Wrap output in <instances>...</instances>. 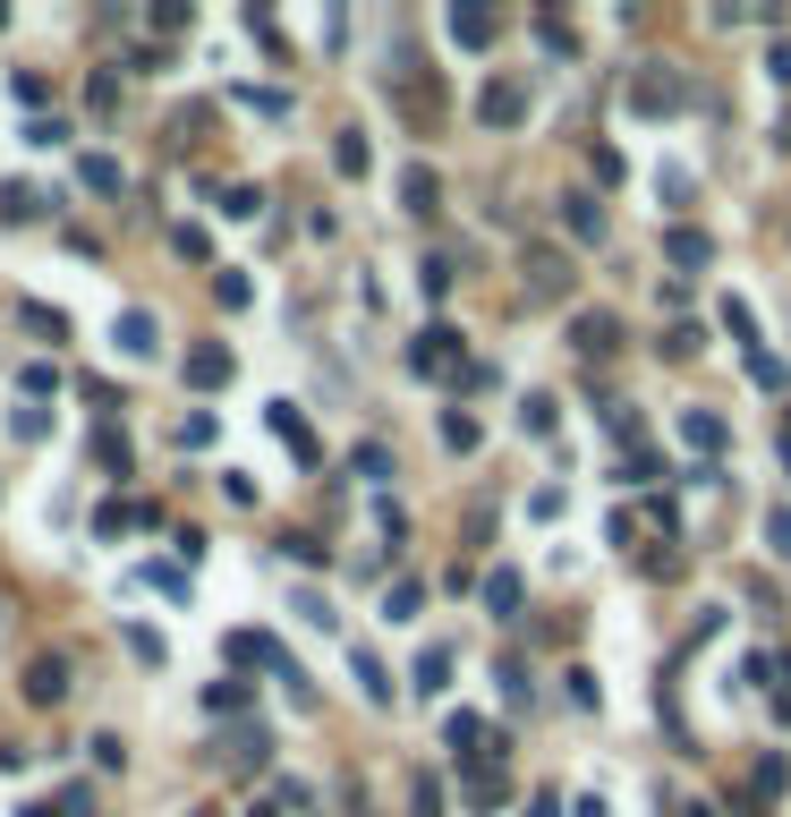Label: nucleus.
<instances>
[{
  "instance_id": "10",
  "label": "nucleus",
  "mask_w": 791,
  "mask_h": 817,
  "mask_svg": "<svg viewBox=\"0 0 791 817\" xmlns=\"http://www.w3.org/2000/svg\"><path fill=\"white\" fill-rule=\"evenodd\" d=\"M664 256H672V264H706V256H715V239H706V230H690V222H672Z\"/></svg>"
},
{
  "instance_id": "13",
  "label": "nucleus",
  "mask_w": 791,
  "mask_h": 817,
  "mask_svg": "<svg viewBox=\"0 0 791 817\" xmlns=\"http://www.w3.org/2000/svg\"><path fill=\"white\" fill-rule=\"evenodd\" d=\"M400 197H409V213H435V170L409 163V170H400Z\"/></svg>"
},
{
  "instance_id": "19",
  "label": "nucleus",
  "mask_w": 791,
  "mask_h": 817,
  "mask_svg": "<svg viewBox=\"0 0 791 817\" xmlns=\"http://www.w3.org/2000/svg\"><path fill=\"white\" fill-rule=\"evenodd\" d=\"M86 188H102V197H111V188H120V163H111V154H86Z\"/></svg>"
},
{
  "instance_id": "22",
  "label": "nucleus",
  "mask_w": 791,
  "mask_h": 817,
  "mask_svg": "<svg viewBox=\"0 0 791 817\" xmlns=\"http://www.w3.org/2000/svg\"><path fill=\"white\" fill-rule=\"evenodd\" d=\"M766 537H774V554L791 562V503H774V511H766Z\"/></svg>"
},
{
  "instance_id": "4",
  "label": "nucleus",
  "mask_w": 791,
  "mask_h": 817,
  "mask_svg": "<svg viewBox=\"0 0 791 817\" xmlns=\"http://www.w3.org/2000/svg\"><path fill=\"white\" fill-rule=\"evenodd\" d=\"M519 111H528V95H519V86H485V95H476V120H485V129H510Z\"/></svg>"
},
{
  "instance_id": "17",
  "label": "nucleus",
  "mask_w": 791,
  "mask_h": 817,
  "mask_svg": "<svg viewBox=\"0 0 791 817\" xmlns=\"http://www.w3.org/2000/svg\"><path fill=\"white\" fill-rule=\"evenodd\" d=\"M656 197H664V205H690V170L664 163V170H656Z\"/></svg>"
},
{
  "instance_id": "5",
  "label": "nucleus",
  "mask_w": 791,
  "mask_h": 817,
  "mask_svg": "<svg viewBox=\"0 0 791 817\" xmlns=\"http://www.w3.org/2000/svg\"><path fill=\"white\" fill-rule=\"evenodd\" d=\"M570 341H579L587 358H613V350H622V324H613V316H579V324H570Z\"/></svg>"
},
{
  "instance_id": "21",
  "label": "nucleus",
  "mask_w": 791,
  "mask_h": 817,
  "mask_svg": "<svg viewBox=\"0 0 791 817\" xmlns=\"http://www.w3.org/2000/svg\"><path fill=\"white\" fill-rule=\"evenodd\" d=\"M417 596H426V588H417V579H400V588L383 596V614H392V621H409V614H417Z\"/></svg>"
},
{
  "instance_id": "9",
  "label": "nucleus",
  "mask_w": 791,
  "mask_h": 817,
  "mask_svg": "<svg viewBox=\"0 0 791 817\" xmlns=\"http://www.w3.org/2000/svg\"><path fill=\"white\" fill-rule=\"evenodd\" d=\"M273 434H282V443H289L298 460H316V434H307V418H298L289 400H273Z\"/></svg>"
},
{
  "instance_id": "6",
  "label": "nucleus",
  "mask_w": 791,
  "mask_h": 817,
  "mask_svg": "<svg viewBox=\"0 0 791 817\" xmlns=\"http://www.w3.org/2000/svg\"><path fill=\"white\" fill-rule=\"evenodd\" d=\"M681 443H690V452H706V460H715V452H724V443H732V434H724V418H706V409H681Z\"/></svg>"
},
{
  "instance_id": "1",
  "label": "nucleus",
  "mask_w": 791,
  "mask_h": 817,
  "mask_svg": "<svg viewBox=\"0 0 791 817\" xmlns=\"http://www.w3.org/2000/svg\"><path fill=\"white\" fill-rule=\"evenodd\" d=\"M630 111H647V120H672V111H690V86H681V68H630Z\"/></svg>"
},
{
  "instance_id": "18",
  "label": "nucleus",
  "mask_w": 791,
  "mask_h": 817,
  "mask_svg": "<svg viewBox=\"0 0 791 817\" xmlns=\"http://www.w3.org/2000/svg\"><path fill=\"white\" fill-rule=\"evenodd\" d=\"M443 443H451V452H476V418H469V409H451V418H443Z\"/></svg>"
},
{
  "instance_id": "24",
  "label": "nucleus",
  "mask_w": 791,
  "mask_h": 817,
  "mask_svg": "<svg viewBox=\"0 0 791 817\" xmlns=\"http://www.w3.org/2000/svg\"><path fill=\"white\" fill-rule=\"evenodd\" d=\"M417 817H443V784H417Z\"/></svg>"
},
{
  "instance_id": "23",
  "label": "nucleus",
  "mask_w": 791,
  "mask_h": 817,
  "mask_svg": "<svg viewBox=\"0 0 791 817\" xmlns=\"http://www.w3.org/2000/svg\"><path fill=\"white\" fill-rule=\"evenodd\" d=\"M766 77H774V86H791V43H774V52H766Z\"/></svg>"
},
{
  "instance_id": "11",
  "label": "nucleus",
  "mask_w": 791,
  "mask_h": 817,
  "mask_svg": "<svg viewBox=\"0 0 791 817\" xmlns=\"http://www.w3.org/2000/svg\"><path fill=\"white\" fill-rule=\"evenodd\" d=\"M188 384H196V393L230 384V350H188Z\"/></svg>"
},
{
  "instance_id": "16",
  "label": "nucleus",
  "mask_w": 791,
  "mask_h": 817,
  "mask_svg": "<svg viewBox=\"0 0 791 817\" xmlns=\"http://www.w3.org/2000/svg\"><path fill=\"white\" fill-rule=\"evenodd\" d=\"M443 673H451V655H443V648H426V655H417V689H426V698L443 689Z\"/></svg>"
},
{
  "instance_id": "14",
  "label": "nucleus",
  "mask_w": 791,
  "mask_h": 817,
  "mask_svg": "<svg viewBox=\"0 0 791 817\" xmlns=\"http://www.w3.org/2000/svg\"><path fill=\"white\" fill-rule=\"evenodd\" d=\"M485 614H519V571H494V579H485Z\"/></svg>"
},
{
  "instance_id": "15",
  "label": "nucleus",
  "mask_w": 791,
  "mask_h": 817,
  "mask_svg": "<svg viewBox=\"0 0 791 817\" xmlns=\"http://www.w3.org/2000/svg\"><path fill=\"white\" fill-rule=\"evenodd\" d=\"M349 673H358V689H366V698H392V682H383V664H375V655H366V648L349 655Z\"/></svg>"
},
{
  "instance_id": "7",
  "label": "nucleus",
  "mask_w": 791,
  "mask_h": 817,
  "mask_svg": "<svg viewBox=\"0 0 791 817\" xmlns=\"http://www.w3.org/2000/svg\"><path fill=\"white\" fill-rule=\"evenodd\" d=\"M562 222H570V239H587V247H596L604 230H613V222H604V205H596V197H562Z\"/></svg>"
},
{
  "instance_id": "12",
  "label": "nucleus",
  "mask_w": 791,
  "mask_h": 817,
  "mask_svg": "<svg viewBox=\"0 0 791 817\" xmlns=\"http://www.w3.org/2000/svg\"><path fill=\"white\" fill-rule=\"evenodd\" d=\"M120 350H128V358H154V316H145V307L120 316Z\"/></svg>"
},
{
  "instance_id": "3",
  "label": "nucleus",
  "mask_w": 791,
  "mask_h": 817,
  "mask_svg": "<svg viewBox=\"0 0 791 817\" xmlns=\"http://www.w3.org/2000/svg\"><path fill=\"white\" fill-rule=\"evenodd\" d=\"M451 43H460V52H485V43H494V9L460 0V9H451Z\"/></svg>"
},
{
  "instance_id": "8",
  "label": "nucleus",
  "mask_w": 791,
  "mask_h": 817,
  "mask_svg": "<svg viewBox=\"0 0 791 817\" xmlns=\"http://www.w3.org/2000/svg\"><path fill=\"white\" fill-rule=\"evenodd\" d=\"M26 698H43V707H61V698H68V664H61V655H43V664L26 673Z\"/></svg>"
},
{
  "instance_id": "2",
  "label": "nucleus",
  "mask_w": 791,
  "mask_h": 817,
  "mask_svg": "<svg viewBox=\"0 0 791 817\" xmlns=\"http://www.w3.org/2000/svg\"><path fill=\"white\" fill-rule=\"evenodd\" d=\"M409 366H417V375H451V366H460V332H451V324H426V341L409 350Z\"/></svg>"
},
{
  "instance_id": "20",
  "label": "nucleus",
  "mask_w": 791,
  "mask_h": 817,
  "mask_svg": "<svg viewBox=\"0 0 791 817\" xmlns=\"http://www.w3.org/2000/svg\"><path fill=\"white\" fill-rule=\"evenodd\" d=\"M205 707H213V716H230V707H248V682H213V689H205Z\"/></svg>"
}]
</instances>
